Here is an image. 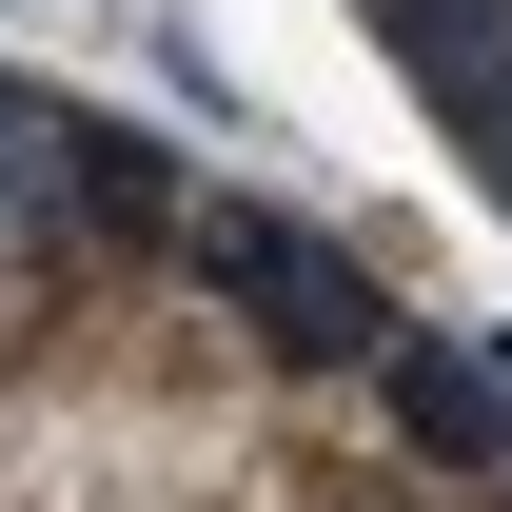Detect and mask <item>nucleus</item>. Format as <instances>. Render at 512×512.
I'll list each match as a JSON object with an SVG mask.
<instances>
[{"mask_svg":"<svg viewBox=\"0 0 512 512\" xmlns=\"http://www.w3.org/2000/svg\"><path fill=\"white\" fill-rule=\"evenodd\" d=\"M493 20H512V0H493Z\"/></svg>","mask_w":512,"mask_h":512,"instance_id":"obj_2","label":"nucleus"},{"mask_svg":"<svg viewBox=\"0 0 512 512\" xmlns=\"http://www.w3.org/2000/svg\"><path fill=\"white\" fill-rule=\"evenodd\" d=\"M0 512H512V394L394 256L0 99Z\"/></svg>","mask_w":512,"mask_h":512,"instance_id":"obj_1","label":"nucleus"}]
</instances>
